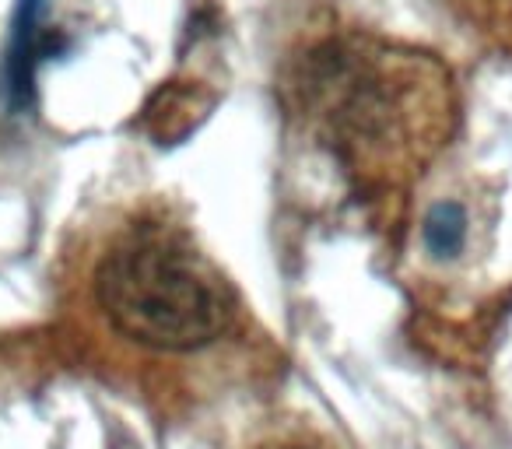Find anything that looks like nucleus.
<instances>
[{
  "instance_id": "nucleus-1",
  "label": "nucleus",
  "mask_w": 512,
  "mask_h": 449,
  "mask_svg": "<svg viewBox=\"0 0 512 449\" xmlns=\"http://www.w3.org/2000/svg\"><path fill=\"white\" fill-rule=\"evenodd\" d=\"M95 299L123 337L158 351H193L228 327L221 278L162 232L123 239L95 274Z\"/></svg>"
},
{
  "instance_id": "nucleus-2",
  "label": "nucleus",
  "mask_w": 512,
  "mask_h": 449,
  "mask_svg": "<svg viewBox=\"0 0 512 449\" xmlns=\"http://www.w3.org/2000/svg\"><path fill=\"white\" fill-rule=\"evenodd\" d=\"M421 60L397 53H337L323 60L316 85V99L323 106V120L334 127V137L344 148L376 151V144L432 141L442 120V81L421 74Z\"/></svg>"
},
{
  "instance_id": "nucleus-4",
  "label": "nucleus",
  "mask_w": 512,
  "mask_h": 449,
  "mask_svg": "<svg viewBox=\"0 0 512 449\" xmlns=\"http://www.w3.org/2000/svg\"><path fill=\"white\" fill-rule=\"evenodd\" d=\"M463 236H467V214L460 211L456 204H439L432 207L425 221V243L435 257L449 260L460 253L463 246Z\"/></svg>"
},
{
  "instance_id": "nucleus-3",
  "label": "nucleus",
  "mask_w": 512,
  "mask_h": 449,
  "mask_svg": "<svg viewBox=\"0 0 512 449\" xmlns=\"http://www.w3.org/2000/svg\"><path fill=\"white\" fill-rule=\"evenodd\" d=\"M46 0H22L18 8V25H15V43L8 53V67H4V78H8V95L15 106H25L32 92V78H36V67L50 53V39H46L43 25Z\"/></svg>"
}]
</instances>
